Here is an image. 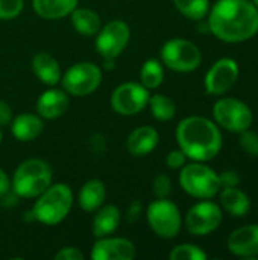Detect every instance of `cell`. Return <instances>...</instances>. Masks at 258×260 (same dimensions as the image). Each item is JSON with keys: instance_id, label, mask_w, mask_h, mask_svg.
<instances>
[{"instance_id": "cell-1", "label": "cell", "mask_w": 258, "mask_h": 260, "mask_svg": "<svg viewBox=\"0 0 258 260\" xmlns=\"http://www.w3.org/2000/svg\"><path fill=\"white\" fill-rule=\"evenodd\" d=\"M205 18L208 32L228 44L248 41L258 34V9L252 0H217Z\"/></svg>"}, {"instance_id": "cell-2", "label": "cell", "mask_w": 258, "mask_h": 260, "mask_svg": "<svg viewBox=\"0 0 258 260\" xmlns=\"http://www.w3.org/2000/svg\"><path fill=\"white\" fill-rule=\"evenodd\" d=\"M178 148L192 161L207 163L219 155L224 137L219 125L204 116L184 117L175 131Z\"/></svg>"}, {"instance_id": "cell-3", "label": "cell", "mask_w": 258, "mask_h": 260, "mask_svg": "<svg viewBox=\"0 0 258 260\" xmlns=\"http://www.w3.org/2000/svg\"><path fill=\"white\" fill-rule=\"evenodd\" d=\"M73 203V190L68 184L52 183L41 195L36 197L30 213L40 224L55 227L68 216Z\"/></svg>"}, {"instance_id": "cell-4", "label": "cell", "mask_w": 258, "mask_h": 260, "mask_svg": "<svg viewBox=\"0 0 258 260\" xmlns=\"http://www.w3.org/2000/svg\"><path fill=\"white\" fill-rule=\"evenodd\" d=\"M53 183L50 165L43 158H27L21 161L11 178V192L18 198L33 200Z\"/></svg>"}, {"instance_id": "cell-5", "label": "cell", "mask_w": 258, "mask_h": 260, "mask_svg": "<svg viewBox=\"0 0 258 260\" xmlns=\"http://www.w3.org/2000/svg\"><path fill=\"white\" fill-rule=\"evenodd\" d=\"M178 180L181 189L196 200H211L222 189L219 174L202 161L186 163L179 169Z\"/></svg>"}, {"instance_id": "cell-6", "label": "cell", "mask_w": 258, "mask_h": 260, "mask_svg": "<svg viewBox=\"0 0 258 260\" xmlns=\"http://www.w3.org/2000/svg\"><path fill=\"white\" fill-rule=\"evenodd\" d=\"M160 61L176 73H192L202 64V52L193 41L176 37L161 46Z\"/></svg>"}, {"instance_id": "cell-7", "label": "cell", "mask_w": 258, "mask_h": 260, "mask_svg": "<svg viewBox=\"0 0 258 260\" xmlns=\"http://www.w3.org/2000/svg\"><path fill=\"white\" fill-rule=\"evenodd\" d=\"M102 67L91 61H81L71 64L61 76L62 90L67 94L84 98L94 93L102 84Z\"/></svg>"}, {"instance_id": "cell-8", "label": "cell", "mask_w": 258, "mask_h": 260, "mask_svg": "<svg viewBox=\"0 0 258 260\" xmlns=\"http://www.w3.org/2000/svg\"><path fill=\"white\" fill-rule=\"evenodd\" d=\"M151 230L161 239H173L182 229V216L178 206L169 198L154 200L146 210Z\"/></svg>"}, {"instance_id": "cell-9", "label": "cell", "mask_w": 258, "mask_h": 260, "mask_svg": "<svg viewBox=\"0 0 258 260\" xmlns=\"http://www.w3.org/2000/svg\"><path fill=\"white\" fill-rule=\"evenodd\" d=\"M213 119L230 133H242L251 128L254 122V114L249 105L237 98H220L213 105Z\"/></svg>"}, {"instance_id": "cell-10", "label": "cell", "mask_w": 258, "mask_h": 260, "mask_svg": "<svg viewBox=\"0 0 258 260\" xmlns=\"http://www.w3.org/2000/svg\"><path fill=\"white\" fill-rule=\"evenodd\" d=\"M131 40V27L123 20H111L102 24L94 35V49L102 59H117L128 47Z\"/></svg>"}, {"instance_id": "cell-11", "label": "cell", "mask_w": 258, "mask_h": 260, "mask_svg": "<svg viewBox=\"0 0 258 260\" xmlns=\"http://www.w3.org/2000/svg\"><path fill=\"white\" fill-rule=\"evenodd\" d=\"M224 221V210L210 200H201L186 213L182 225L193 236H207L214 233Z\"/></svg>"}, {"instance_id": "cell-12", "label": "cell", "mask_w": 258, "mask_h": 260, "mask_svg": "<svg viewBox=\"0 0 258 260\" xmlns=\"http://www.w3.org/2000/svg\"><path fill=\"white\" fill-rule=\"evenodd\" d=\"M149 98H151V90H148L140 82L129 81L117 85L113 90L109 104L114 113L125 117H131L141 113L148 107Z\"/></svg>"}, {"instance_id": "cell-13", "label": "cell", "mask_w": 258, "mask_h": 260, "mask_svg": "<svg viewBox=\"0 0 258 260\" xmlns=\"http://www.w3.org/2000/svg\"><path fill=\"white\" fill-rule=\"evenodd\" d=\"M240 69L236 59L220 58L217 59L205 73L204 85L205 91L210 96H224L227 94L237 82Z\"/></svg>"}, {"instance_id": "cell-14", "label": "cell", "mask_w": 258, "mask_h": 260, "mask_svg": "<svg viewBox=\"0 0 258 260\" xmlns=\"http://www.w3.org/2000/svg\"><path fill=\"white\" fill-rule=\"evenodd\" d=\"M137 256V247L126 238H97L93 244L90 257L93 260H132Z\"/></svg>"}, {"instance_id": "cell-15", "label": "cell", "mask_w": 258, "mask_h": 260, "mask_svg": "<svg viewBox=\"0 0 258 260\" xmlns=\"http://www.w3.org/2000/svg\"><path fill=\"white\" fill-rule=\"evenodd\" d=\"M228 251L240 259L258 257V224H248L233 230L227 239Z\"/></svg>"}, {"instance_id": "cell-16", "label": "cell", "mask_w": 258, "mask_h": 260, "mask_svg": "<svg viewBox=\"0 0 258 260\" xmlns=\"http://www.w3.org/2000/svg\"><path fill=\"white\" fill-rule=\"evenodd\" d=\"M35 108L36 114L44 120H56L68 110V94L61 88L49 87L38 96Z\"/></svg>"}, {"instance_id": "cell-17", "label": "cell", "mask_w": 258, "mask_h": 260, "mask_svg": "<svg viewBox=\"0 0 258 260\" xmlns=\"http://www.w3.org/2000/svg\"><path fill=\"white\" fill-rule=\"evenodd\" d=\"M160 143V133L151 125H141L131 131L126 139V149L134 157H144L155 151Z\"/></svg>"}, {"instance_id": "cell-18", "label": "cell", "mask_w": 258, "mask_h": 260, "mask_svg": "<svg viewBox=\"0 0 258 260\" xmlns=\"http://www.w3.org/2000/svg\"><path fill=\"white\" fill-rule=\"evenodd\" d=\"M11 134L23 143L33 142L44 129V119L36 113H20L11 120Z\"/></svg>"}, {"instance_id": "cell-19", "label": "cell", "mask_w": 258, "mask_h": 260, "mask_svg": "<svg viewBox=\"0 0 258 260\" xmlns=\"http://www.w3.org/2000/svg\"><path fill=\"white\" fill-rule=\"evenodd\" d=\"M32 72L33 75L47 87H55L59 84L62 70L58 59L49 52H36L32 56Z\"/></svg>"}, {"instance_id": "cell-20", "label": "cell", "mask_w": 258, "mask_h": 260, "mask_svg": "<svg viewBox=\"0 0 258 260\" xmlns=\"http://www.w3.org/2000/svg\"><path fill=\"white\" fill-rule=\"evenodd\" d=\"M219 206L234 218H243L251 212V198L246 192L236 187H222L219 190Z\"/></svg>"}, {"instance_id": "cell-21", "label": "cell", "mask_w": 258, "mask_h": 260, "mask_svg": "<svg viewBox=\"0 0 258 260\" xmlns=\"http://www.w3.org/2000/svg\"><path fill=\"white\" fill-rule=\"evenodd\" d=\"M122 222V212L117 206L114 204H103L94 212L93 224H91V232L93 236L97 238H105L111 236L116 233Z\"/></svg>"}, {"instance_id": "cell-22", "label": "cell", "mask_w": 258, "mask_h": 260, "mask_svg": "<svg viewBox=\"0 0 258 260\" xmlns=\"http://www.w3.org/2000/svg\"><path fill=\"white\" fill-rule=\"evenodd\" d=\"M106 186L99 178H91L82 184L78 193V204L87 213H94L99 207L105 204Z\"/></svg>"}, {"instance_id": "cell-23", "label": "cell", "mask_w": 258, "mask_h": 260, "mask_svg": "<svg viewBox=\"0 0 258 260\" xmlns=\"http://www.w3.org/2000/svg\"><path fill=\"white\" fill-rule=\"evenodd\" d=\"M79 5V0H32L33 12L43 18L56 21L68 17Z\"/></svg>"}, {"instance_id": "cell-24", "label": "cell", "mask_w": 258, "mask_h": 260, "mask_svg": "<svg viewBox=\"0 0 258 260\" xmlns=\"http://www.w3.org/2000/svg\"><path fill=\"white\" fill-rule=\"evenodd\" d=\"M73 29L84 37H94L102 27L100 15L90 8H76L70 15Z\"/></svg>"}, {"instance_id": "cell-25", "label": "cell", "mask_w": 258, "mask_h": 260, "mask_svg": "<svg viewBox=\"0 0 258 260\" xmlns=\"http://www.w3.org/2000/svg\"><path fill=\"white\" fill-rule=\"evenodd\" d=\"M148 107L154 116L155 120L158 122H169L176 116V104L175 101L163 93H155L151 94Z\"/></svg>"}, {"instance_id": "cell-26", "label": "cell", "mask_w": 258, "mask_h": 260, "mask_svg": "<svg viewBox=\"0 0 258 260\" xmlns=\"http://www.w3.org/2000/svg\"><path fill=\"white\" fill-rule=\"evenodd\" d=\"M164 82V66L160 59H146L140 69V84L148 90H157Z\"/></svg>"}, {"instance_id": "cell-27", "label": "cell", "mask_w": 258, "mask_h": 260, "mask_svg": "<svg viewBox=\"0 0 258 260\" xmlns=\"http://www.w3.org/2000/svg\"><path fill=\"white\" fill-rule=\"evenodd\" d=\"M179 14L189 20L201 21L210 11V0H172Z\"/></svg>"}, {"instance_id": "cell-28", "label": "cell", "mask_w": 258, "mask_h": 260, "mask_svg": "<svg viewBox=\"0 0 258 260\" xmlns=\"http://www.w3.org/2000/svg\"><path fill=\"white\" fill-rule=\"evenodd\" d=\"M170 260H207L208 254L198 245L195 244H179L175 245L170 253H169Z\"/></svg>"}, {"instance_id": "cell-29", "label": "cell", "mask_w": 258, "mask_h": 260, "mask_svg": "<svg viewBox=\"0 0 258 260\" xmlns=\"http://www.w3.org/2000/svg\"><path fill=\"white\" fill-rule=\"evenodd\" d=\"M239 145L248 157H258V133L251 128L239 133Z\"/></svg>"}, {"instance_id": "cell-30", "label": "cell", "mask_w": 258, "mask_h": 260, "mask_svg": "<svg viewBox=\"0 0 258 260\" xmlns=\"http://www.w3.org/2000/svg\"><path fill=\"white\" fill-rule=\"evenodd\" d=\"M24 8V0H0V20L8 21L17 18Z\"/></svg>"}, {"instance_id": "cell-31", "label": "cell", "mask_w": 258, "mask_h": 260, "mask_svg": "<svg viewBox=\"0 0 258 260\" xmlns=\"http://www.w3.org/2000/svg\"><path fill=\"white\" fill-rule=\"evenodd\" d=\"M172 178L167 174L161 172L155 175L152 181V192L155 198H169L172 193Z\"/></svg>"}, {"instance_id": "cell-32", "label": "cell", "mask_w": 258, "mask_h": 260, "mask_svg": "<svg viewBox=\"0 0 258 260\" xmlns=\"http://www.w3.org/2000/svg\"><path fill=\"white\" fill-rule=\"evenodd\" d=\"M187 155L179 149H172L167 155H166V166L172 171H179L186 163H187Z\"/></svg>"}, {"instance_id": "cell-33", "label": "cell", "mask_w": 258, "mask_h": 260, "mask_svg": "<svg viewBox=\"0 0 258 260\" xmlns=\"http://www.w3.org/2000/svg\"><path fill=\"white\" fill-rule=\"evenodd\" d=\"M88 148L94 155H103L106 151V139L100 133H94L88 139Z\"/></svg>"}, {"instance_id": "cell-34", "label": "cell", "mask_w": 258, "mask_h": 260, "mask_svg": "<svg viewBox=\"0 0 258 260\" xmlns=\"http://www.w3.org/2000/svg\"><path fill=\"white\" fill-rule=\"evenodd\" d=\"M55 260H84L85 259V254L76 248V247H62L59 248L55 256H53Z\"/></svg>"}, {"instance_id": "cell-35", "label": "cell", "mask_w": 258, "mask_h": 260, "mask_svg": "<svg viewBox=\"0 0 258 260\" xmlns=\"http://www.w3.org/2000/svg\"><path fill=\"white\" fill-rule=\"evenodd\" d=\"M220 187H236L240 184V175L236 171H224L219 174Z\"/></svg>"}, {"instance_id": "cell-36", "label": "cell", "mask_w": 258, "mask_h": 260, "mask_svg": "<svg viewBox=\"0 0 258 260\" xmlns=\"http://www.w3.org/2000/svg\"><path fill=\"white\" fill-rule=\"evenodd\" d=\"M143 212V203L140 200H132L125 212V218L128 222H135Z\"/></svg>"}, {"instance_id": "cell-37", "label": "cell", "mask_w": 258, "mask_h": 260, "mask_svg": "<svg viewBox=\"0 0 258 260\" xmlns=\"http://www.w3.org/2000/svg\"><path fill=\"white\" fill-rule=\"evenodd\" d=\"M14 114H12V108L9 107V104L3 99H0V128L6 126L11 123Z\"/></svg>"}, {"instance_id": "cell-38", "label": "cell", "mask_w": 258, "mask_h": 260, "mask_svg": "<svg viewBox=\"0 0 258 260\" xmlns=\"http://www.w3.org/2000/svg\"><path fill=\"white\" fill-rule=\"evenodd\" d=\"M8 192H11V178H9V175L6 174V171L0 168V200H2Z\"/></svg>"}, {"instance_id": "cell-39", "label": "cell", "mask_w": 258, "mask_h": 260, "mask_svg": "<svg viewBox=\"0 0 258 260\" xmlns=\"http://www.w3.org/2000/svg\"><path fill=\"white\" fill-rule=\"evenodd\" d=\"M116 67V59H103V69L105 70H113Z\"/></svg>"}, {"instance_id": "cell-40", "label": "cell", "mask_w": 258, "mask_h": 260, "mask_svg": "<svg viewBox=\"0 0 258 260\" xmlns=\"http://www.w3.org/2000/svg\"><path fill=\"white\" fill-rule=\"evenodd\" d=\"M2 140H3V134H2V129H0V145H2Z\"/></svg>"}, {"instance_id": "cell-41", "label": "cell", "mask_w": 258, "mask_h": 260, "mask_svg": "<svg viewBox=\"0 0 258 260\" xmlns=\"http://www.w3.org/2000/svg\"><path fill=\"white\" fill-rule=\"evenodd\" d=\"M252 3H254V5L257 6V9H258V0H252Z\"/></svg>"}]
</instances>
